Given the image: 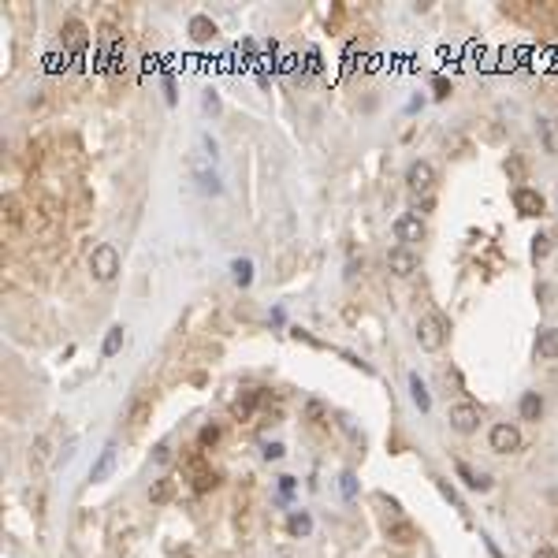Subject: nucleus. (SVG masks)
Listing matches in <instances>:
<instances>
[{"label":"nucleus","mask_w":558,"mask_h":558,"mask_svg":"<svg viewBox=\"0 0 558 558\" xmlns=\"http://www.w3.org/2000/svg\"><path fill=\"white\" fill-rule=\"evenodd\" d=\"M536 354H539L544 361L558 358V328H544V332L536 335Z\"/></svg>","instance_id":"14"},{"label":"nucleus","mask_w":558,"mask_h":558,"mask_svg":"<svg viewBox=\"0 0 558 558\" xmlns=\"http://www.w3.org/2000/svg\"><path fill=\"white\" fill-rule=\"evenodd\" d=\"M190 38H194V41H213V38H216L213 19H205V15H194V19H190Z\"/></svg>","instance_id":"18"},{"label":"nucleus","mask_w":558,"mask_h":558,"mask_svg":"<svg viewBox=\"0 0 558 558\" xmlns=\"http://www.w3.org/2000/svg\"><path fill=\"white\" fill-rule=\"evenodd\" d=\"M447 320L439 316V313H425L417 320V343H420V350H428V354H436L439 346L447 343Z\"/></svg>","instance_id":"3"},{"label":"nucleus","mask_w":558,"mask_h":558,"mask_svg":"<svg viewBox=\"0 0 558 558\" xmlns=\"http://www.w3.org/2000/svg\"><path fill=\"white\" fill-rule=\"evenodd\" d=\"M186 477H190V484H194L197 495H205V491H216V488H219V473L208 469V462H205V454H201V447L186 458Z\"/></svg>","instance_id":"4"},{"label":"nucleus","mask_w":558,"mask_h":558,"mask_svg":"<svg viewBox=\"0 0 558 558\" xmlns=\"http://www.w3.org/2000/svg\"><path fill=\"white\" fill-rule=\"evenodd\" d=\"M395 235H398V242H425L428 227H425V219H420V216L406 213V216L395 219Z\"/></svg>","instance_id":"12"},{"label":"nucleus","mask_w":558,"mask_h":558,"mask_svg":"<svg viewBox=\"0 0 558 558\" xmlns=\"http://www.w3.org/2000/svg\"><path fill=\"white\" fill-rule=\"evenodd\" d=\"M480 406H477V402H454V406H451V417H447V420H451V428H454V432H462V436H469V432H477V425H480Z\"/></svg>","instance_id":"7"},{"label":"nucleus","mask_w":558,"mask_h":558,"mask_svg":"<svg viewBox=\"0 0 558 558\" xmlns=\"http://www.w3.org/2000/svg\"><path fill=\"white\" fill-rule=\"evenodd\" d=\"M171 499H175V480H171V477H164V480H157L149 488V502H153V506H164V502H171Z\"/></svg>","instance_id":"17"},{"label":"nucleus","mask_w":558,"mask_h":558,"mask_svg":"<svg viewBox=\"0 0 558 558\" xmlns=\"http://www.w3.org/2000/svg\"><path fill=\"white\" fill-rule=\"evenodd\" d=\"M112 465H116V447L108 443L105 451H100V458L94 462V469H89V480H94V484H100V480L108 477V473H112Z\"/></svg>","instance_id":"16"},{"label":"nucleus","mask_w":558,"mask_h":558,"mask_svg":"<svg viewBox=\"0 0 558 558\" xmlns=\"http://www.w3.org/2000/svg\"><path fill=\"white\" fill-rule=\"evenodd\" d=\"M205 112H219V97L213 94V89L205 94Z\"/></svg>","instance_id":"29"},{"label":"nucleus","mask_w":558,"mask_h":558,"mask_svg":"<svg viewBox=\"0 0 558 558\" xmlns=\"http://www.w3.org/2000/svg\"><path fill=\"white\" fill-rule=\"evenodd\" d=\"M49 443H52V436H41L38 443H34V454H30V458L38 462V465H45V462H49Z\"/></svg>","instance_id":"26"},{"label":"nucleus","mask_w":558,"mask_h":558,"mask_svg":"<svg viewBox=\"0 0 558 558\" xmlns=\"http://www.w3.org/2000/svg\"><path fill=\"white\" fill-rule=\"evenodd\" d=\"M309 528H313V521H309V514H294V517H290V533H294V536H305Z\"/></svg>","instance_id":"27"},{"label":"nucleus","mask_w":558,"mask_h":558,"mask_svg":"<svg viewBox=\"0 0 558 558\" xmlns=\"http://www.w3.org/2000/svg\"><path fill=\"white\" fill-rule=\"evenodd\" d=\"M451 94V86H447V78H436V97H447Z\"/></svg>","instance_id":"33"},{"label":"nucleus","mask_w":558,"mask_h":558,"mask_svg":"<svg viewBox=\"0 0 558 558\" xmlns=\"http://www.w3.org/2000/svg\"><path fill=\"white\" fill-rule=\"evenodd\" d=\"M264 458H283V447H279V443H272L268 451H264Z\"/></svg>","instance_id":"34"},{"label":"nucleus","mask_w":558,"mask_h":558,"mask_svg":"<svg viewBox=\"0 0 558 558\" xmlns=\"http://www.w3.org/2000/svg\"><path fill=\"white\" fill-rule=\"evenodd\" d=\"M89 272H94L97 283H112L116 272H120V253H116L112 246H97V250L89 253Z\"/></svg>","instance_id":"5"},{"label":"nucleus","mask_w":558,"mask_h":558,"mask_svg":"<svg viewBox=\"0 0 558 558\" xmlns=\"http://www.w3.org/2000/svg\"><path fill=\"white\" fill-rule=\"evenodd\" d=\"M458 473H462V477H465V484H469V488H473V491H488V488H491V480H488V477H484V473H473V469H469V465H458Z\"/></svg>","instance_id":"22"},{"label":"nucleus","mask_w":558,"mask_h":558,"mask_svg":"<svg viewBox=\"0 0 558 558\" xmlns=\"http://www.w3.org/2000/svg\"><path fill=\"white\" fill-rule=\"evenodd\" d=\"M4 219H8V224H19V219H23L19 201H15V197H4Z\"/></svg>","instance_id":"28"},{"label":"nucleus","mask_w":558,"mask_h":558,"mask_svg":"<svg viewBox=\"0 0 558 558\" xmlns=\"http://www.w3.org/2000/svg\"><path fill=\"white\" fill-rule=\"evenodd\" d=\"M488 443H491L495 454H514V451H521V432L514 425H495L491 436H488Z\"/></svg>","instance_id":"8"},{"label":"nucleus","mask_w":558,"mask_h":558,"mask_svg":"<svg viewBox=\"0 0 558 558\" xmlns=\"http://www.w3.org/2000/svg\"><path fill=\"white\" fill-rule=\"evenodd\" d=\"M417 264H420V257L409 250V246H395V250L387 253V268L395 272V276H414Z\"/></svg>","instance_id":"11"},{"label":"nucleus","mask_w":558,"mask_h":558,"mask_svg":"<svg viewBox=\"0 0 558 558\" xmlns=\"http://www.w3.org/2000/svg\"><path fill=\"white\" fill-rule=\"evenodd\" d=\"M309 417H313V425H320V417H324V406H320V402H309Z\"/></svg>","instance_id":"31"},{"label":"nucleus","mask_w":558,"mask_h":558,"mask_svg":"<svg viewBox=\"0 0 558 558\" xmlns=\"http://www.w3.org/2000/svg\"><path fill=\"white\" fill-rule=\"evenodd\" d=\"M120 350H123V324H116V328H108V335H105V346H100V354H105V358H116Z\"/></svg>","instance_id":"19"},{"label":"nucleus","mask_w":558,"mask_h":558,"mask_svg":"<svg viewBox=\"0 0 558 558\" xmlns=\"http://www.w3.org/2000/svg\"><path fill=\"white\" fill-rule=\"evenodd\" d=\"M533 558H558V551H555V547H536Z\"/></svg>","instance_id":"32"},{"label":"nucleus","mask_w":558,"mask_h":558,"mask_svg":"<svg viewBox=\"0 0 558 558\" xmlns=\"http://www.w3.org/2000/svg\"><path fill=\"white\" fill-rule=\"evenodd\" d=\"M190 175H194L197 190L201 194H219V175H216V142H208L205 134H201V153L190 157Z\"/></svg>","instance_id":"1"},{"label":"nucleus","mask_w":558,"mask_h":558,"mask_svg":"<svg viewBox=\"0 0 558 558\" xmlns=\"http://www.w3.org/2000/svg\"><path fill=\"white\" fill-rule=\"evenodd\" d=\"M60 34H63V45H67L71 52H82L89 45V26L82 23V19H67Z\"/></svg>","instance_id":"13"},{"label":"nucleus","mask_w":558,"mask_h":558,"mask_svg":"<svg viewBox=\"0 0 558 558\" xmlns=\"http://www.w3.org/2000/svg\"><path fill=\"white\" fill-rule=\"evenodd\" d=\"M380 506H383V528H387V536L395 539V544H402V547L417 544L420 533H417L414 521H409V517L398 510V502H395V499H387V495H380Z\"/></svg>","instance_id":"2"},{"label":"nucleus","mask_w":558,"mask_h":558,"mask_svg":"<svg viewBox=\"0 0 558 558\" xmlns=\"http://www.w3.org/2000/svg\"><path fill=\"white\" fill-rule=\"evenodd\" d=\"M506 171H510L514 179H521V171H525V168H521V160H517V157H510V160H506Z\"/></svg>","instance_id":"30"},{"label":"nucleus","mask_w":558,"mask_h":558,"mask_svg":"<svg viewBox=\"0 0 558 558\" xmlns=\"http://www.w3.org/2000/svg\"><path fill=\"white\" fill-rule=\"evenodd\" d=\"M551 250H555V239H551L547 231H539L536 239H533V261H544Z\"/></svg>","instance_id":"23"},{"label":"nucleus","mask_w":558,"mask_h":558,"mask_svg":"<svg viewBox=\"0 0 558 558\" xmlns=\"http://www.w3.org/2000/svg\"><path fill=\"white\" fill-rule=\"evenodd\" d=\"M409 391H414L417 409H428V406H432V398H428V387H425V380H420V376H409Z\"/></svg>","instance_id":"24"},{"label":"nucleus","mask_w":558,"mask_h":558,"mask_svg":"<svg viewBox=\"0 0 558 558\" xmlns=\"http://www.w3.org/2000/svg\"><path fill=\"white\" fill-rule=\"evenodd\" d=\"M231 272H235V283H239V287H250V283H253V261L239 257L231 264Z\"/></svg>","instance_id":"21"},{"label":"nucleus","mask_w":558,"mask_h":558,"mask_svg":"<svg viewBox=\"0 0 558 558\" xmlns=\"http://www.w3.org/2000/svg\"><path fill=\"white\" fill-rule=\"evenodd\" d=\"M432 182H436V168L428 160H414V164H409L406 186L414 190V194H428V190H432Z\"/></svg>","instance_id":"9"},{"label":"nucleus","mask_w":558,"mask_h":558,"mask_svg":"<svg viewBox=\"0 0 558 558\" xmlns=\"http://www.w3.org/2000/svg\"><path fill=\"white\" fill-rule=\"evenodd\" d=\"M261 398H264V395H261V387H250V391H246V395L231 406V409H235V417H250V414H253V406H257Z\"/></svg>","instance_id":"20"},{"label":"nucleus","mask_w":558,"mask_h":558,"mask_svg":"<svg viewBox=\"0 0 558 558\" xmlns=\"http://www.w3.org/2000/svg\"><path fill=\"white\" fill-rule=\"evenodd\" d=\"M514 208L521 216H544L547 213V201L539 190H528V186H517L514 190Z\"/></svg>","instance_id":"10"},{"label":"nucleus","mask_w":558,"mask_h":558,"mask_svg":"<svg viewBox=\"0 0 558 558\" xmlns=\"http://www.w3.org/2000/svg\"><path fill=\"white\" fill-rule=\"evenodd\" d=\"M197 443H201V451L216 447V443H219V428H216V425H205V428H201V436H197Z\"/></svg>","instance_id":"25"},{"label":"nucleus","mask_w":558,"mask_h":558,"mask_svg":"<svg viewBox=\"0 0 558 558\" xmlns=\"http://www.w3.org/2000/svg\"><path fill=\"white\" fill-rule=\"evenodd\" d=\"M123 420H127V432H142L145 425L153 420V395H145V391H138L131 402H127V414H123Z\"/></svg>","instance_id":"6"},{"label":"nucleus","mask_w":558,"mask_h":558,"mask_svg":"<svg viewBox=\"0 0 558 558\" xmlns=\"http://www.w3.org/2000/svg\"><path fill=\"white\" fill-rule=\"evenodd\" d=\"M517 409H521V420H539L544 417V398H539V391H525Z\"/></svg>","instance_id":"15"}]
</instances>
